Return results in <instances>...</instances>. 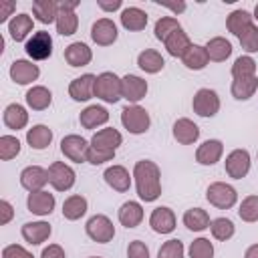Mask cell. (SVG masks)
Here are the masks:
<instances>
[{
	"instance_id": "obj_20",
	"label": "cell",
	"mask_w": 258,
	"mask_h": 258,
	"mask_svg": "<svg viewBox=\"0 0 258 258\" xmlns=\"http://www.w3.org/2000/svg\"><path fill=\"white\" fill-rule=\"evenodd\" d=\"M34 28V18L26 12H18L12 16V20L8 22V32H10V38L14 42H26L30 36H32V30Z\"/></svg>"
},
{
	"instance_id": "obj_19",
	"label": "cell",
	"mask_w": 258,
	"mask_h": 258,
	"mask_svg": "<svg viewBox=\"0 0 258 258\" xmlns=\"http://www.w3.org/2000/svg\"><path fill=\"white\" fill-rule=\"evenodd\" d=\"M175 214L167 206H157L149 216V226L155 234H171L175 230Z\"/></svg>"
},
{
	"instance_id": "obj_31",
	"label": "cell",
	"mask_w": 258,
	"mask_h": 258,
	"mask_svg": "<svg viewBox=\"0 0 258 258\" xmlns=\"http://www.w3.org/2000/svg\"><path fill=\"white\" fill-rule=\"evenodd\" d=\"M89 210V202L85 196L81 194H73L62 202V218L69 222H77L81 220Z\"/></svg>"
},
{
	"instance_id": "obj_54",
	"label": "cell",
	"mask_w": 258,
	"mask_h": 258,
	"mask_svg": "<svg viewBox=\"0 0 258 258\" xmlns=\"http://www.w3.org/2000/svg\"><path fill=\"white\" fill-rule=\"evenodd\" d=\"M14 10H16V8H14V2H2V4H0V24L10 22L12 16L16 14Z\"/></svg>"
},
{
	"instance_id": "obj_5",
	"label": "cell",
	"mask_w": 258,
	"mask_h": 258,
	"mask_svg": "<svg viewBox=\"0 0 258 258\" xmlns=\"http://www.w3.org/2000/svg\"><path fill=\"white\" fill-rule=\"evenodd\" d=\"M85 232L97 244H107V242H111L115 238V226H113L111 218L105 216V214L91 216L87 220V224H85Z\"/></svg>"
},
{
	"instance_id": "obj_50",
	"label": "cell",
	"mask_w": 258,
	"mask_h": 258,
	"mask_svg": "<svg viewBox=\"0 0 258 258\" xmlns=\"http://www.w3.org/2000/svg\"><path fill=\"white\" fill-rule=\"evenodd\" d=\"M127 258H149V248L141 240H133L127 246Z\"/></svg>"
},
{
	"instance_id": "obj_41",
	"label": "cell",
	"mask_w": 258,
	"mask_h": 258,
	"mask_svg": "<svg viewBox=\"0 0 258 258\" xmlns=\"http://www.w3.org/2000/svg\"><path fill=\"white\" fill-rule=\"evenodd\" d=\"M210 232H212V238L214 240H220V242H228L234 234H236V226L230 218H214L212 224H210Z\"/></svg>"
},
{
	"instance_id": "obj_55",
	"label": "cell",
	"mask_w": 258,
	"mask_h": 258,
	"mask_svg": "<svg viewBox=\"0 0 258 258\" xmlns=\"http://www.w3.org/2000/svg\"><path fill=\"white\" fill-rule=\"evenodd\" d=\"M97 6H99L103 12H115V10H119V8L123 6V2H121V0H111V2L99 0V2H97Z\"/></svg>"
},
{
	"instance_id": "obj_53",
	"label": "cell",
	"mask_w": 258,
	"mask_h": 258,
	"mask_svg": "<svg viewBox=\"0 0 258 258\" xmlns=\"http://www.w3.org/2000/svg\"><path fill=\"white\" fill-rule=\"evenodd\" d=\"M40 258H67V254H64V250H62V246H58V244H48L46 248H42Z\"/></svg>"
},
{
	"instance_id": "obj_9",
	"label": "cell",
	"mask_w": 258,
	"mask_h": 258,
	"mask_svg": "<svg viewBox=\"0 0 258 258\" xmlns=\"http://www.w3.org/2000/svg\"><path fill=\"white\" fill-rule=\"evenodd\" d=\"M89 147H91V141H87L85 137H81L77 133L64 135L60 141V153L73 163H85Z\"/></svg>"
},
{
	"instance_id": "obj_33",
	"label": "cell",
	"mask_w": 258,
	"mask_h": 258,
	"mask_svg": "<svg viewBox=\"0 0 258 258\" xmlns=\"http://www.w3.org/2000/svg\"><path fill=\"white\" fill-rule=\"evenodd\" d=\"M254 24V18H252V14L248 12V10H232L230 14H228V18H226V28H228V32H232L234 36H242L250 26Z\"/></svg>"
},
{
	"instance_id": "obj_27",
	"label": "cell",
	"mask_w": 258,
	"mask_h": 258,
	"mask_svg": "<svg viewBox=\"0 0 258 258\" xmlns=\"http://www.w3.org/2000/svg\"><path fill=\"white\" fill-rule=\"evenodd\" d=\"M119 20H121V26L125 30L139 32V30H143L147 26V12L141 10L139 6H127V8L121 10Z\"/></svg>"
},
{
	"instance_id": "obj_23",
	"label": "cell",
	"mask_w": 258,
	"mask_h": 258,
	"mask_svg": "<svg viewBox=\"0 0 258 258\" xmlns=\"http://www.w3.org/2000/svg\"><path fill=\"white\" fill-rule=\"evenodd\" d=\"M224 155V143L220 139H206L196 149V161L200 165H216Z\"/></svg>"
},
{
	"instance_id": "obj_2",
	"label": "cell",
	"mask_w": 258,
	"mask_h": 258,
	"mask_svg": "<svg viewBox=\"0 0 258 258\" xmlns=\"http://www.w3.org/2000/svg\"><path fill=\"white\" fill-rule=\"evenodd\" d=\"M121 125L131 133V135H143L147 133L151 125V117L145 107L141 105H127L121 111Z\"/></svg>"
},
{
	"instance_id": "obj_51",
	"label": "cell",
	"mask_w": 258,
	"mask_h": 258,
	"mask_svg": "<svg viewBox=\"0 0 258 258\" xmlns=\"http://www.w3.org/2000/svg\"><path fill=\"white\" fill-rule=\"evenodd\" d=\"M2 258H34V256L20 244H8L2 248Z\"/></svg>"
},
{
	"instance_id": "obj_10",
	"label": "cell",
	"mask_w": 258,
	"mask_h": 258,
	"mask_svg": "<svg viewBox=\"0 0 258 258\" xmlns=\"http://www.w3.org/2000/svg\"><path fill=\"white\" fill-rule=\"evenodd\" d=\"M250 165H252V157H250L248 149H232L224 161V169H226L228 177H232V179L246 177L250 171Z\"/></svg>"
},
{
	"instance_id": "obj_30",
	"label": "cell",
	"mask_w": 258,
	"mask_h": 258,
	"mask_svg": "<svg viewBox=\"0 0 258 258\" xmlns=\"http://www.w3.org/2000/svg\"><path fill=\"white\" fill-rule=\"evenodd\" d=\"M137 67L147 75H157L165 67V58L155 48H145L137 54Z\"/></svg>"
},
{
	"instance_id": "obj_36",
	"label": "cell",
	"mask_w": 258,
	"mask_h": 258,
	"mask_svg": "<svg viewBox=\"0 0 258 258\" xmlns=\"http://www.w3.org/2000/svg\"><path fill=\"white\" fill-rule=\"evenodd\" d=\"M181 62L185 69L189 71H202L210 64V56H208V50L204 44H191L189 50L181 56Z\"/></svg>"
},
{
	"instance_id": "obj_17",
	"label": "cell",
	"mask_w": 258,
	"mask_h": 258,
	"mask_svg": "<svg viewBox=\"0 0 258 258\" xmlns=\"http://www.w3.org/2000/svg\"><path fill=\"white\" fill-rule=\"evenodd\" d=\"M54 206H56L54 194H50V191H46V189L32 191V194H28V198H26V208H28V212L34 214V216H40V218L50 216L52 210H54Z\"/></svg>"
},
{
	"instance_id": "obj_49",
	"label": "cell",
	"mask_w": 258,
	"mask_h": 258,
	"mask_svg": "<svg viewBox=\"0 0 258 258\" xmlns=\"http://www.w3.org/2000/svg\"><path fill=\"white\" fill-rule=\"evenodd\" d=\"M115 159V151L113 149H103V147H89L87 151V163L91 165H103L107 161H113Z\"/></svg>"
},
{
	"instance_id": "obj_21",
	"label": "cell",
	"mask_w": 258,
	"mask_h": 258,
	"mask_svg": "<svg viewBox=\"0 0 258 258\" xmlns=\"http://www.w3.org/2000/svg\"><path fill=\"white\" fill-rule=\"evenodd\" d=\"M20 234H22L24 242H28V244H32V246H40V244H44V242L50 238L52 228H50L48 222L36 220V222H26V224H22Z\"/></svg>"
},
{
	"instance_id": "obj_14",
	"label": "cell",
	"mask_w": 258,
	"mask_h": 258,
	"mask_svg": "<svg viewBox=\"0 0 258 258\" xmlns=\"http://www.w3.org/2000/svg\"><path fill=\"white\" fill-rule=\"evenodd\" d=\"M8 75H10V79H12L16 85H30V83H34V81L40 77V69H38V64H34L32 60L16 58V60L10 64Z\"/></svg>"
},
{
	"instance_id": "obj_48",
	"label": "cell",
	"mask_w": 258,
	"mask_h": 258,
	"mask_svg": "<svg viewBox=\"0 0 258 258\" xmlns=\"http://www.w3.org/2000/svg\"><path fill=\"white\" fill-rule=\"evenodd\" d=\"M238 40H240V46H242V50L246 54L258 52V24H252Z\"/></svg>"
},
{
	"instance_id": "obj_12",
	"label": "cell",
	"mask_w": 258,
	"mask_h": 258,
	"mask_svg": "<svg viewBox=\"0 0 258 258\" xmlns=\"http://www.w3.org/2000/svg\"><path fill=\"white\" fill-rule=\"evenodd\" d=\"M79 6V2H60L58 8V16H56V32L60 36H73L79 28V16L75 12V8Z\"/></svg>"
},
{
	"instance_id": "obj_15",
	"label": "cell",
	"mask_w": 258,
	"mask_h": 258,
	"mask_svg": "<svg viewBox=\"0 0 258 258\" xmlns=\"http://www.w3.org/2000/svg\"><path fill=\"white\" fill-rule=\"evenodd\" d=\"M95 81H97V75H93V73H85V75L73 79L69 85V97L77 103H85V101L93 99L95 97Z\"/></svg>"
},
{
	"instance_id": "obj_6",
	"label": "cell",
	"mask_w": 258,
	"mask_h": 258,
	"mask_svg": "<svg viewBox=\"0 0 258 258\" xmlns=\"http://www.w3.org/2000/svg\"><path fill=\"white\" fill-rule=\"evenodd\" d=\"M24 52L30 56V60H46L52 54V36L46 30H36L32 36L24 42Z\"/></svg>"
},
{
	"instance_id": "obj_28",
	"label": "cell",
	"mask_w": 258,
	"mask_h": 258,
	"mask_svg": "<svg viewBox=\"0 0 258 258\" xmlns=\"http://www.w3.org/2000/svg\"><path fill=\"white\" fill-rule=\"evenodd\" d=\"M24 101H26L28 109H32V111H46L52 105V93H50V89H46L42 85H32L26 91Z\"/></svg>"
},
{
	"instance_id": "obj_29",
	"label": "cell",
	"mask_w": 258,
	"mask_h": 258,
	"mask_svg": "<svg viewBox=\"0 0 258 258\" xmlns=\"http://www.w3.org/2000/svg\"><path fill=\"white\" fill-rule=\"evenodd\" d=\"M2 121H4V125L8 129L20 131V129H24L28 125V111L20 103H10V105H6L4 113H2Z\"/></svg>"
},
{
	"instance_id": "obj_32",
	"label": "cell",
	"mask_w": 258,
	"mask_h": 258,
	"mask_svg": "<svg viewBox=\"0 0 258 258\" xmlns=\"http://www.w3.org/2000/svg\"><path fill=\"white\" fill-rule=\"evenodd\" d=\"M191 44H194V42L189 40V36H187V32H185L183 28L175 30L173 34H169V36L165 38V42H163L167 54H169V56H175V58H181V56L189 50Z\"/></svg>"
},
{
	"instance_id": "obj_47",
	"label": "cell",
	"mask_w": 258,
	"mask_h": 258,
	"mask_svg": "<svg viewBox=\"0 0 258 258\" xmlns=\"http://www.w3.org/2000/svg\"><path fill=\"white\" fill-rule=\"evenodd\" d=\"M157 258H185L183 242L177 240V238H171V240L163 242L159 252H157Z\"/></svg>"
},
{
	"instance_id": "obj_44",
	"label": "cell",
	"mask_w": 258,
	"mask_h": 258,
	"mask_svg": "<svg viewBox=\"0 0 258 258\" xmlns=\"http://www.w3.org/2000/svg\"><path fill=\"white\" fill-rule=\"evenodd\" d=\"M179 28H181V24H179V20L175 16H161V18H157V22L153 26V32H155L157 40L165 42V38L169 34H173L175 30H179Z\"/></svg>"
},
{
	"instance_id": "obj_42",
	"label": "cell",
	"mask_w": 258,
	"mask_h": 258,
	"mask_svg": "<svg viewBox=\"0 0 258 258\" xmlns=\"http://www.w3.org/2000/svg\"><path fill=\"white\" fill-rule=\"evenodd\" d=\"M256 77V60L250 54H242L232 64V79H246Z\"/></svg>"
},
{
	"instance_id": "obj_57",
	"label": "cell",
	"mask_w": 258,
	"mask_h": 258,
	"mask_svg": "<svg viewBox=\"0 0 258 258\" xmlns=\"http://www.w3.org/2000/svg\"><path fill=\"white\" fill-rule=\"evenodd\" d=\"M244 258H258V242L246 248V252H244Z\"/></svg>"
},
{
	"instance_id": "obj_40",
	"label": "cell",
	"mask_w": 258,
	"mask_h": 258,
	"mask_svg": "<svg viewBox=\"0 0 258 258\" xmlns=\"http://www.w3.org/2000/svg\"><path fill=\"white\" fill-rule=\"evenodd\" d=\"M258 91V77H246V79H234L230 93L236 101H248Z\"/></svg>"
},
{
	"instance_id": "obj_56",
	"label": "cell",
	"mask_w": 258,
	"mask_h": 258,
	"mask_svg": "<svg viewBox=\"0 0 258 258\" xmlns=\"http://www.w3.org/2000/svg\"><path fill=\"white\" fill-rule=\"evenodd\" d=\"M163 6H165V8H169L173 14H181V12L187 8V4H185V2H177V4H163Z\"/></svg>"
},
{
	"instance_id": "obj_34",
	"label": "cell",
	"mask_w": 258,
	"mask_h": 258,
	"mask_svg": "<svg viewBox=\"0 0 258 258\" xmlns=\"http://www.w3.org/2000/svg\"><path fill=\"white\" fill-rule=\"evenodd\" d=\"M26 143H28L32 149H36V151L46 149V147L52 143V129H50L48 125H42V123L32 125V127L26 131Z\"/></svg>"
},
{
	"instance_id": "obj_37",
	"label": "cell",
	"mask_w": 258,
	"mask_h": 258,
	"mask_svg": "<svg viewBox=\"0 0 258 258\" xmlns=\"http://www.w3.org/2000/svg\"><path fill=\"white\" fill-rule=\"evenodd\" d=\"M181 220H183V226L189 232H204L212 224L210 214L204 208H189V210H185V214H183Z\"/></svg>"
},
{
	"instance_id": "obj_38",
	"label": "cell",
	"mask_w": 258,
	"mask_h": 258,
	"mask_svg": "<svg viewBox=\"0 0 258 258\" xmlns=\"http://www.w3.org/2000/svg\"><path fill=\"white\" fill-rule=\"evenodd\" d=\"M58 8H60V4L54 0H34L32 2V16L42 24H50V22H56Z\"/></svg>"
},
{
	"instance_id": "obj_46",
	"label": "cell",
	"mask_w": 258,
	"mask_h": 258,
	"mask_svg": "<svg viewBox=\"0 0 258 258\" xmlns=\"http://www.w3.org/2000/svg\"><path fill=\"white\" fill-rule=\"evenodd\" d=\"M187 256L189 258H214V244L210 242V238H196L189 248H187Z\"/></svg>"
},
{
	"instance_id": "obj_11",
	"label": "cell",
	"mask_w": 258,
	"mask_h": 258,
	"mask_svg": "<svg viewBox=\"0 0 258 258\" xmlns=\"http://www.w3.org/2000/svg\"><path fill=\"white\" fill-rule=\"evenodd\" d=\"M147 91H149V85H147V81L143 77H139V75L121 77V95H123V99L127 103L137 105L141 99H145Z\"/></svg>"
},
{
	"instance_id": "obj_26",
	"label": "cell",
	"mask_w": 258,
	"mask_h": 258,
	"mask_svg": "<svg viewBox=\"0 0 258 258\" xmlns=\"http://www.w3.org/2000/svg\"><path fill=\"white\" fill-rule=\"evenodd\" d=\"M64 60L69 62V67H87L91 60H93V50L89 48V44L77 40V42H71L67 48H64Z\"/></svg>"
},
{
	"instance_id": "obj_45",
	"label": "cell",
	"mask_w": 258,
	"mask_h": 258,
	"mask_svg": "<svg viewBox=\"0 0 258 258\" xmlns=\"http://www.w3.org/2000/svg\"><path fill=\"white\" fill-rule=\"evenodd\" d=\"M20 149H22V145H20L18 137H14V135H2L0 137V159L2 161L14 159L20 153Z\"/></svg>"
},
{
	"instance_id": "obj_8",
	"label": "cell",
	"mask_w": 258,
	"mask_h": 258,
	"mask_svg": "<svg viewBox=\"0 0 258 258\" xmlns=\"http://www.w3.org/2000/svg\"><path fill=\"white\" fill-rule=\"evenodd\" d=\"M46 171H48V183L56 191H69L77 181L75 169L64 161H52Z\"/></svg>"
},
{
	"instance_id": "obj_16",
	"label": "cell",
	"mask_w": 258,
	"mask_h": 258,
	"mask_svg": "<svg viewBox=\"0 0 258 258\" xmlns=\"http://www.w3.org/2000/svg\"><path fill=\"white\" fill-rule=\"evenodd\" d=\"M103 179H105V183H107L111 189H115V191H119V194H125V191H129V187H131V183H133V173H129L127 167H123V165H119V163H113V165H109V167L105 169Z\"/></svg>"
},
{
	"instance_id": "obj_35",
	"label": "cell",
	"mask_w": 258,
	"mask_h": 258,
	"mask_svg": "<svg viewBox=\"0 0 258 258\" xmlns=\"http://www.w3.org/2000/svg\"><path fill=\"white\" fill-rule=\"evenodd\" d=\"M123 143V135L113 129V127H105V129H99L93 133L91 137V145L93 147H103V149H113L117 151V147Z\"/></svg>"
},
{
	"instance_id": "obj_7",
	"label": "cell",
	"mask_w": 258,
	"mask_h": 258,
	"mask_svg": "<svg viewBox=\"0 0 258 258\" xmlns=\"http://www.w3.org/2000/svg\"><path fill=\"white\" fill-rule=\"evenodd\" d=\"M191 109H194V113L198 117H206V119L218 115V111H220V97H218V93L214 89H208V87L198 89L194 99H191Z\"/></svg>"
},
{
	"instance_id": "obj_22",
	"label": "cell",
	"mask_w": 258,
	"mask_h": 258,
	"mask_svg": "<svg viewBox=\"0 0 258 258\" xmlns=\"http://www.w3.org/2000/svg\"><path fill=\"white\" fill-rule=\"evenodd\" d=\"M171 135L179 145H194L200 139V127L191 119L179 117L171 127Z\"/></svg>"
},
{
	"instance_id": "obj_13",
	"label": "cell",
	"mask_w": 258,
	"mask_h": 258,
	"mask_svg": "<svg viewBox=\"0 0 258 258\" xmlns=\"http://www.w3.org/2000/svg\"><path fill=\"white\" fill-rule=\"evenodd\" d=\"M119 36L117 24L111 18H99L91 26V40L97 46H111Z\"/></svg>"
},
{
	"instance_id": "obj_18",
	"label": "cell",
	"mask_w": 258,
	"mask_h": 258,
	"mask_svg": "<svg viewBox=\"0 0 258 258\" xmlns=\"http://www.w3.org/2000/svg\"><path fill=\"white\" fill-rule=\"evenodd\" d=\"M46 183H48V171L44 167H40V165H26L20 171V185L28 194L44 189Z\"/></svg>"
},
{
	"instance_id": "obj_52",
	"label": "cell",
	"mask_w": 258,
	"mask_h": 258,
	"mask_svg": "<svg viewBox=\"0 0 258 258\" xmlns=\"http://www.w3.org/2000/svg\"><path fill=\"white\" fill-rule=\"evenodd\" d=\"M14 218V208L8 200H0V226H6Z\"/></svg>"
},
{
	"instance_id": "obj_60",
	"label": "cell",
	"mask_w": 258,
	"mask_h": 258,
	"mask_svg": "<svg viewBox=\"0 0 258 258\" xmlns=\"http://www.w3.org/2000/svg\"><path fill=\"white\" fill-rule=\"evenodd\" d=\"M256 159H258V153H256Z\"/></svg>"
},
{
	"instance_id": "obj_25",
	"label": "cell",
	"mask_w": 258,
	"mask_h": 258,
	"mask_svg": "<svg viewBox=\"0 0 258 258\" xmlns=\"http://www.w3.org/2000/svg\"><path fill=\"white\" fill-rule=\"evenodd\" d=\"M143 216H145L143 206H141L139 202H135V200H129V202L121 204V208H119V212H117L119 224L125 226L127 230H129V228H137V226L143 222Z\"/></svg>"
},
{
	"instance_id": "obj_39",
	"label": "cell",
	"mask_w": 258,
	"mask_h": 258,
	"mask_svg": "<svg viewBox=\"0 0 258 258\" xmlns=\"http://www.w3.org/2000/svg\"><path fill=\"white\" fill-rule=\"evenodd\" d=\"M204 46H206L208 56H210L212 62H224L232 54V42L228 38H224V36H214Z\"/></svg>"
},
{
	"instance_id": "obj_1",
	"label": "cell",
	"mask_w": 258,
	"mask_h": 258,
	"mask_svg": "<svg viewBox=\"0 0 258 258\" xmlns=\"http://www.w3.org/2000/svg\"><path fill=\"white\" fill-rule=\"evenodd\" d=\"M133 183L141 202H155L161 196V169L151 159H139L133 165Z\"/></svg>"
},
{
	"instance_id": "obj_59",
	"label": "cell",
	"mask_w": 258,
	"mask_h": 258,
	"mask_svg": "<svg viewBox=\"0 0 258 258\" xmlns=\"http://www.w3.org/2000/svg\"><path fill=\"white\" fill-rule=\"evenodd\" d=\"M89 258H103V256H89Z\"/></svg>"
},
{
	"instance_id": "obj_4",
	"label": "cell",
	"mask_w": 258,
	"mask_h": 258,
	"mask_svg": "<svg viewBox=\"0 0 258 258\" xmlns=\"http://www.w3.org/2000/svg\"><path fill=\"white\" fill-rule=\"evenodd\" d=\"M206 200L218 210H230L238 202V191L226 181H214L206 189Z\"/></svg>"
},
{
	"instance_id": "obj_3",
	"label": "cell",
	"mask_w": 258,
	"mask_h": 258,
	"mask_svg": "<svg viewBox=\"0 0 258 258\" xmlns=\"http://www.w3.org/2000/svg\"><path fill=\"white\" fill-rule=\"evenodd\" d=\"M95 97L101 99L103 103H117L119 99H123L121 95V77H117L111 71H105L101 75H97L95 81Z\"/></svg>"
},
{
	"instance_id": "obj_24",
	"label": "cell",
	"mask_w": 258,
	"mask_h": 258,
	"mask_svg": "<svg viewBox=\"0 0 258 258\" xmlns=\"http://www.w3.org/2000/svg\"><path fill=\"white\" fill-rule=\"evenodd\" d=\"M107 121H109V111H107L105 107H101V105H89V107H85V109L81 111V115H79L81 127H83V129H89V131L103 127Z\"/></svg>"
},
{
	"instance_id": "obj_43",
	"label": "cell",
	"mask_w": 258,
	"mask_h": 258,
	"mask_svg": "<svg viewBox=\"0 0 258 258\" xmlns=\"http://www.w3.org/2000/svg\"><path fill=\"white\" fill-rule=\"evenodd\" d=\"M238 216L246 224L258 222V196H246L238 206Z\"/></svg>"
},
{
	"instance_id": "obj_58",
	"label": "cell",
	"mask_w": 258,
	"mask_h": 258,
	"mask_svg": "<svg viewBox=\"0 0 258 258\" xmlns=\"http://www.w3.org/2000/svg\"><path fill=\"white\" fill-rule=\"evenodd\" d=\"M252 18H254V20H256V22H258V4H256V6H254V14H252Z\"/></svg>"
}]
</instances>
